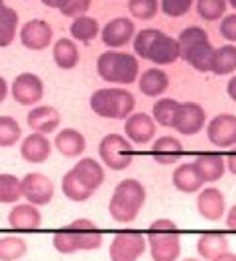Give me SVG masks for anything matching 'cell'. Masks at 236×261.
Segmentation results:
<instances>
[{
    "label": "cell",
    "mask_w": 236,
    "mask_h": 261,
    "mask_svg": "<svg viewBox=\"0 0 236 261\" xmlns=\"http://www.w3.org/2000/svg\"><path fill=\"white\" fill-rule=\"evenodd\" d=\"M136 36V24L132 22L130 18H114L110 20L105 28H103V34L101 39L106 47L110 49H118V47H124L132 41V38Z\"/></svg>",
    "instance_id": "5bb4252c"
},
{
    "label": "cell",
    "mask_w": 236,
    "mask_h": 261,
    "mask_svg": "<svg viewBox=\"0 0 236 261\" xmlns=\"http://www.w3.org/2000/svg\"><path fill=\"white\" fill-rule=\"evenodd\" d=\"M159 8V0H128V10L136 20L154 18Z\"/></svg>",
    "instance_id": "f35d334b"
},
{
    "label": "cell",
    "mask_w": 236,
    "mask_h": 261,
    "mask_svg": "<svg viewBox=\"0 0 236 261\" xmlns=\"http://www.w3.org/2000/svg\"><path fill=\"white\" fill-rule=\"evenodd\" d=\"M69 171L87 189H91L92 193L105 183V169H103V165L95 157H81L77 163H75V167Z\"/></svg>",
    "instance_id": "44dd1931"
},
{
    "label": "cell",
    "mask_w": 236,
    "mask_h": 261,
    "mask_svg": "<svg viewBox=\"0 0 236 261\" xmlns=\"http://www.w3.org/2000/svg\"><path fill=\"white\" fill-rule=\"evenodd\" d=\"M207 138L215 147H234L236 145V116L219 114L207 126Z\"/></svg>",
    "instance_id": "4fadbf2b"
},
{
    "label": "cell",
    "mask_w": 236,
    "mask_h": 261,
    "mask_svg": "<svg viewBox=\"0 0 236 261\" xmlns=\"http://www.w3.org/2000/svg\"><path fill=\"white\" fill-rule=\"evenodd\" d=\"M18 12L14 8L4 6L0 10V49L2 47H8L16 38V32H18Z\"/></svg>",
    "instance_id": "1f68e13d"
},
{
    "label": "cell",
    "mask_w": 236,
    "mask_h": 261,
    "mask_svg": "<svg viewBox=\"0 0 236 261\" xmlns=\"http://www.w3.org/2000/svg\"><path fill=\"white\" fill-rule=\"evenodd\" d=\"M20 187H22V196L26 198V202L38 206V208L50 204L55 195V187H53L52 179L43 173H36V171L24 175V179H20Z\"/></svg>",
    "instance_id": "ba28073f"
},
{
    "label": "cell",
    "mask_w": 236,
    "mask_h": 261,
    "mask_svg": "<svg viewBox=\"0 0 236 261\" xmlns=\"http://www.w3.org/2000/svg\"><path fill=\"white\" fill-rule=\"evenodd\" d=\"M210 71L219 77L230 75L236 71V45H223L215 49L210 59Z\"/></svg>",
    "instance_id": "f1b7e54d"
},
{
    "label": "cell",
    "mask_w": 236,
    "mask_h": 261,
    "mask_svg": "<svg viewBox=\"0 0 236 261\" xmlns=\"http://www.w3.org/2000/svg\"><path fill=\"white\" fill-rule=\"evenodd\" d=\"M215 261H236V253H232V251L228 249L226 253H223L219 259H215Z\"/></svg>",
    "instance_id": "681fc988"
},
{
    "label": "cell",
    "mask_w": 236,
    "mask_h": 261,
    "mask_svg": "<svg viewBox=\"0 0 236 261\" xmlns=\"http://www.w3.org/2000/svg\"><path fill=\"white\" fill-rule=\"evenodd\" d=\"M6 96H8V83L4 77H0V102H4Z\"/></svg>",
    "instance_id": "7dc6e473"
},
{
    "label": "cell",
    "mask_w": 236,
    "mask_h": 261,
    "mask_svg": "<svg viewBox=\"0 0 236 261\" xmlns=\"http://www.w3.org/2000/svg\"><path fill=\"white\" fill-rule=\"evenodd\" d=\"M226 94L236 102V75L228 81V85H226Z\"/></svg>",
    "instance_id": "bcb514c9"
},
{
    "label": "cell",
    "mask_w": 236,
    "mask_h": 261,
    "mask_svg": "<svg viewBox=\"0 0 236 261\" xmlns=\"http://www.w3.org/2000/svg\"><path fill=\"white\" fill-rule=\"evenodd\" d=\"M97 75L112 85H132L140 77V63L134 53L108 49L97 57Z\"/></svg>",
    "instance_id": "3957f363"
},
{
    "label": "cell",
    "mask_w": 236,
    "mask_h": 261,
    "mask_svg": "<svg viewBox=\"0 0 236 261\" xmlns=\"http://www.w3.org/2000/svg\"><path fill=\"white\" fill-rule=\"evenodd\" d=\"M61 191L73 202H85V200H89L95 195L91 189H87L79 179H75V175L71 171H67L63 175V179H61Z\"/></svg>",
    "instance_id": "836d02e7"
},
{
    "label": "cell",
    "mask_w": 236,
    "mask_h": 261,
    "mask_svg": "<svg viewBox=\"0 0 236 261\" xmlns=\"http://www.w3.org/2000/svg\"><path fill=\"white\" fill-rule=\"evenodd\" d=\"M26 124L28 128L32 132H39V134H52L59 128L61 124V114L55 106L50 105H39L34 106L30 112H28L26 118Z\"/></svg>",
    "instance_id": "2e32d148"
},
{
    "label": "cell",
    "mask_w": 236,
    "mask_h": 261,
    "mask_svg": "<svg viewBox=\"0 0 236 261\" xmlns=\"http://www.w3.org/2000/svg\"><path fill=\"white\" fill-rule=\"evenodd\" d=\"M91 2L92 0H65L59 10L67 18H79L87 14V10L91 8Z\"/></svg>",
    "instance_id": "b9f144b4"
},
{
    "label": "cell",
    "mask_w": 236,
    "mask_h": 261,
    "mask_svg": "<svg viewBox=\"0 0 236 261\" xmlns=\"http://www.w3.org/2000/svg\"><path fill=\"white\" fill-rule=\"evenodd\" d=\"M52 39H53L52 26L45 20H41V18L30 20L20 30V41H22V45L26 49H30V51H43L45 47L52 45Z\"/></svg>",
    "instance_id": "30bf717a"
},
{
    "label": "cell",
    "mask_w": 236,
    "mask_h": 261,
    "mask_svg": "<svg viewBox=\"0 0 236 261\" xmlns=\"http://www.w3.org/2000/svg\"><path fill=\"white\" fill-rule=\"evenodd\" d=\"M152 157L159 165H171L177 163L183 157V145L175 136H163L157 138L152 145Z\"/></svg>",
    "instance_id": "cb8c5ba5"
},
{
    "label": "cell",
    "mask_w": 236,
    "mask_h": 261,
    "mask_svg": "<svg viewBox=\"0 0 236 261\" xmlns=\"http://www.w3.org/2000/svg\"><path fill=\"white\" fill-rule=\"evenodd\" d=\"M99 157L108 169L124 171L134 159V147L120 134H106L99 144Z\"/></svg>",
    "instance_id": "8992f818"
},
{
    "label": "cell",
    "mask_w": 236,
    "mask_h": 261,
    "mask_svg": "<svg viewBox=\"0 0 236 261\" xmlns=\"http://www.w3.org/2000/svg\"><path fill=\"white\" fill-rule=\"evenodd\" d=\"M41 212L38 206L24 202V204H14V208L8 212V226L18 232H34L41 226Z\"/></svg>",
    "instance_id": "d6986e66"
},
{
    "label": "cell",
    "mask_w": 236,
    "mask_h": 261,
    "mask_svg": "<svg viewBox=\"0 0 236 261\" xmlns=\"http://www.w3.org/2000/svg\"><path fill=\"white\" fill-rule=\"evenodd\" d=\"M226 226H228V230L236 232V204L228 210V214H226Z\"/></svg>",
    "instance_id": "f6af8a7d"
},
{
    "label": "cell",
    "mask_w": 236,
    "mask_h": 261,
    "mask_svg": "<svg viewBox=\"0 0 236 261\" xmlns=\"http://www.w3.org/2000/svg\"><path fill=\"white\" fill-rule=\"evenodd\" d=\"M224 165H226V167H228V171H230V173L236 177V145H234V147H230L228 155L224 157Z\"/></svg>",
    "instance_id": "ee69618b"
},
{
    "label": "cell",
    "mask_w": 236,
    "mask_h": 261,
    "mask_svg": "<svg viewBox=\"0 0 236 261\" xmlns=\"http://www.w3.org/2000/svg\"><path fill=\"white\" fill-rule=\"evenodd\" d=\"M55 149L65 157H79L87 149V140L79 130L65 128L55 134Z\"/></svg>",
    "instance_id": "d4e9b609"
},
{
    "label": "cell",
    "mask_w": 236,
    "mask_h": 261,
    "mask_svg": "<svg viewBox=\"0 0 236 261\" xmlns=\"http://www.w3.org/2000/svg\"><path fill=\"white\" fill-rule=\"evenodd\" d=\"M53 61L63 71L75 69L79 63V49L75 41L69 38H59L53 45Z\"/></svg>",
    "instance_id": "4316f807"
},
{
    "label": "cell",
    "mask_w": 236,
    "mask_h": 261,
    "mask_svg": "<svg viewBox=\"0 0 236 261\" xmlns=\"http://www.w3.org/2000/svg\"><path fill=\"white\" fill-rule=\"evenodd\" d=\"M69 32H71V38L77 39V41H83V43H89L92 38L99 36L101 28H99V22L91 18V16H79V18H73L71 26H69Z\"/></svg>",
    "instance_id": "f546056e"
},
{
    "label": "cell",
    "mask_w": 236,
    "mask_h": 261,
    "mask_svg": "<svg viewBox=\"0 0 236 261\" xmlns=\"http://www.w3.org/2000/svg\"><path fill=\"white\" fill-rule=\"evenodd\" d=\"M22 140V126L12 116H0V147H14Z\"/></svg>",
    "instance_id": "d590c367"
},
{
    "label": "cell",
    "mask_w": 236,
    "mask_h": 261,
    "mask_svg": "<svg viewBox=\"0 0 236 261\" xmlns=\"http://www.w3.org/2000/svg\"><path fill=\"white\" fill-rule=\"evenodd\" d=\"M146 202V187L138 179H124L116 185L108 202V212L114 222L130 224L138 218Z\"/></svg>",
    "instance_id": "6da1fadb"
},
{
    "label": "cell",
    "mask_w": 236,
    "mask_h": 261,
    "mask_svg": "<svg viewBox=\"0 0 236 261\" xmlns=\"http://www.w3.org/2000/svg\"><path fill=\"white\" fill-rule=\"evenodd\" d=\"M195 8L203 20L215 22V20H221L226 12V0H197Z\"/></svg>",
    "instance_id": "8d00e7d4"
},
{
    "label": "cell",
    "mask_w": 236,
    "mask_h": 261,
    "mask_svg": "<svg viewBox=\"0 0 236 261\" xmlns=\"http://www.w3.org/2000/svg\"><path fill=\"white\" fill-rule=\"evenodd\" d=\"M207 122L205 108L197 102H179V110L173 120V130H177L183 136H193L203 130Z\"/></svg>",
    "instance_id": "8fae6325"
},
{
    "label": "cell",
    "mask_w": 236,
    "mask_h": 261,
    "mask_svg": "<svg viewBox=\"0 0 236 261\" xmlns=\"http://www.w3.org/2000/svg\"><path fill=\"white\" fill-rule=\"evenodd\" d=\"M191 163L195 165L203 183H215V181L223 179L224 171H226L224 157L221 153H199Z\"/></svg>",
    "instance_id": "7402d4cb"
},
{
    "label": "cell",
    "mask_w": 236,
    "mask_h": 261,
    "mask_svg": "<svg viewBox=\"0 0 236 261\" xmlns=\"http://www.w3.org/2000/svg\"><path fill=\"white\" fill-rule=\"evenodd\" d=\"M179 57L187 61L199 73H209L210 59H213V43L209 39V34L199 26L185 28L179 34Z\"/></svg>",
    "instance_id": "277c9868"
},
{
    "label": "cell",
    "mask_w": 236,
    "mask_h": 261,
    "mask_svg": "<svg viewBox=\"0 0 236 261\" xmlns=\"http://www.w3.org/2000/svg\"><path fill=\"white\" fill-rule=\"evenodd\" d=\"M197 212L209 220V222H217L221 220L226 212V200L224 195L217 189V187H207L201 189L197 195Z\"/></svg>",
    "instance_id": "9a60e30c"
},
{
    "label": "cell",
    "mask_w": 236,
    "mask_h": 261,
    "mask_svg": "<svg viewBox=\"0 0 236 261\" xmlns=\"http://www.w3.org/2000/svg\"><path fill=\"white\" fill-rule=\"evenodd\" d=\"M226 2H228V4H230V6H232V8L236 10V0H226Z\"/></svg>",
    "instance_id": "f907efd6"
},
{
    "label": "cell",
    "mask_w": 236,
    "mask_h": 261,
    "mask_svg": "<svg viewBox=\"0 0 236 261\" xmlns=\"http://www.w3.org/2000/svg\"><path fill=\"white\" fill-rule=\"evenodd\" d=\"M171 179H173V187L179 193H185V195L199 193L203 189V185H205L203 179L199 177V173H197L193 163H181V165H177Z\"/></svg>",
    "instance_id": "484cf974"
},
{
    "label": "cell",
    "mask_w": 236,
    "mask_h": 261,
    "mask_svg": "<svg viewBox=\"0 0 236 261\" xmlns=\"http://www.w3.org/2000/svg\"><path fill=\"white\" fill-rule=\"evenodd\" d=\"M221 36L224 39L236 43V14H228V16L223 18V22H221Z\"/></svg>",
    "instance_id": "7bdbcfd3"
},
{
    "label": "cell",
    "mask_w": 236,
    "mask_h": 261,
    "mask_svg": "<svg viewBox=\"0 0 236 261\" xmlns=\"http://www.w3.org/2000/svg\"><path fill=\"white\" fill-rule=\"evenodd\" d=\"M146 242L154 261H177L181 257V230L170 218H157L152 222Z\"/></svg>",
    "instance_id": "7a4b0ae2"
},
{
    "label": "cell",
    "mask_w": 236,
    "mask_h": 261,
    "mask_svg": "<svg viewBox=\"0 0 236 261\" xmlns=\"http://www.w3.org/2000/svg\"><path fill=\"white\" fill-rule=\"evenodd\" d=\"M136 108V98L128 89L105 87L91 94V110L101 118L126 120Z\"/></svg>",
    "instance_id": "5b68a950"
},
{
    "label": "cell",
    "mask_w": 236,
    "mask_h": 261,
    "mask_svg": "<svg viewBox=\"0 0 236 261\" xmlns=\"http://www.w3.org/2000/svg\"><path fill=\"white\" fill-rule=\"evenodd\" d=\"M146 59L156 63V65H171V63H175L179 59V43H177V39L170 38L163 32H159L154 38V41H152L148 53H146Z\"/></svg>",
    "instance_id": "ac0fdd59"
},
{
    "label": "cell",
    "mask_w": 236,
    "mask_h": 261,
    "mask_svg": "<svg viewBox=\"0 0 236 261\" xmlns=\"http://www.w3.org/2000/svg\"><path fill=\"white\" fill-rule=\"evenodd\" d=\"M20 155L28 163H43L52 155V142L48 140L45 134L32 132L22 140L20 145Z\"/></svg>",
    "instance_id": "ffe728a7"
},
{
    "label": "cell",
    "mask_w": 236,
    "mask_h": 261,
    "mask_svg": "<svg viewBox=\"0 0 236 261\" xmlns=\"http://www.w3.org/2000/svg\"><path fill=\"white\" fill-rule=\"evenodd\" d=\"M168 87H170V77L166 75V71L156 69V67L144 71L142 77H140V91L146 96H152V98L161 96L168 91Z\"/></svg>",
    "instance_id": "83f0119b"
},
{
    "label": "cell",
    "mask_w": 236,
    "mask_h": 261,
    "mask_svg": "<svg viewBox=\"0 0 236 261\" xmlns=\"http://www.w3.org/2000/svg\"><path fill=\"white\" fill-rule=\"evenodd\" d=\"M28 253V244L20 236L0 238V261H20Z\"/></svg>",
    "instance_id": "4dcf8cb0"
},
{
    "label": "cell",
    "mask_w": 236,
    "mask_h": 261,
    "mask_svg": "<svg viewBox=\"0 0 236 261\" xmlns=\"http://www.w3.org/2000/svg\"><path fill=\"white\" fill-rule=\"evenodd\" d=\"M4 6H6V4H4V0H0V10H2Z\"/></svg>",
    "instance_id": "f5cc1de1"
},
{
    "label": "cell",
    "mask_w": 236,
    "mask_h": 261,
    "mask_svg": "<svg viewBox=\"0 0 236 261\" xmlns=\"http://www.w3.org/2000/svg\"><path fill=\"white\" fill-rule=\"evenodd\" d=\"M148 242L142 232L124 230L118 232L110 246H108V257L110 261H138L146 253Z\"/></svg>",
    "instance_id": "52a82bcc"
},
{
    "label": "cell",
    "mask_w": 236,
    "mask_h": 261,
    "mask_svg": "<svg viewBox=\"0 0 236 261\" xmlns=\"http://www.w3.org/2000/svg\"><path fill=\"white\" fill-rule=\"evenodd\" d=\"M181 261H201V259H197V257H187V259H181Z\"/></svg>",
    "instance_id": "816d5d0a"
},
{
    "label": "cell",
    "mask_w": 236,
    "mask_h": 261,
    "mask_svg": "<svg viewBox=\"0 0 236 261\" xmlns=\"http://www.w3.org/2000/svg\"><path fill=\"white\" fill-rule=\"evenodd\" d=\"M45 6H50V8H61V4L65 2V0H41Z\"/></svg>",
    "instance_id": "c3c4849f"
},
{
    "label": "cell",
    "mask_w": 236,
    "mask_h": 261,
    "mask_svg": "<svg viewBox=\"0 0 236 261\" xmlns=\"http://www.w3.org/2000/svg\"><path fill=\"white\" fill-rule=\"evenodd\" d=\"M124 134L130 144H150L156 138V122L146 112H132L124 122Z\"/></svg>",
    "instance_id": "7c38bea8"
},
{
    "label": "cell",
    "mask_w": 236,
    "mask_h": 261,
    "mask_svg": "<svg viewBox=\"0 0 236 261\" xmlns=\"http://www.w3.org/2000/svg\"><path fill=\"white\" fill-rule=\"evenodd\" d=\"M177 110H179V102L175 98H159L152 108V118L156 124H161L163 128H173Z\"/></svg>",
    "instance_id": "d6a6232c"
},
{
    "label": "cell",
    "mask_w": 236,
    "mask_h": 261,
    "mask_svg": "<svg viewBox=\"0 0 236 261\" xmlns=\"http://www.w3.org/2000/svg\"><path fill=\"white\" fill-rule=\"evenodd\" d=\"M157 34H159V30H156V28H146L142 32H138L134 36V51H136V55L146 59V53H148V49H150V45H152V41H154Z\"/></svg>",
    "instance_id": "ab89813d"
},
{
    "label": "cell",
    "mask_w": 236,
    "mask_h": 261,
    "mask_svg": "<svg viewBox=\"0 0 236 261\" xmlns=\"http://www.w3.org/2000/svg\"><path fill=\"white\" fill-rule=\"evenodd\" d=\"M228 251V238L223 232H205L197 240V253L205 261L219 259Z\"/></svg>",
    "instance_id": "603a6c76"
},
{
    "label": "cell",
    "mask_w": 236,
    "mask_h": 261,
    "mask_svg": "<svg viewBox=\"0 0 236 261\" xmlns=\"http://www.w3.org/2000/svg\"><path fill=\"white\" fill-rule=\"evenodd\" d=\"M195 0H161V12L170 18H179L191 10Z\"/></svg>",
    "instance_id": "60d3db41"
},
{
    "label": "cell",
    "mask_w": 236,
    "mask_h": 261,
    "mask_svg": "<svg viewBox=\"0 0 236 261\" xmlns=\"http://www.w3.org/2000/svg\"><path fill=\"white\" fill-rule=\"evenodd\" d=\"M43 92H45L43 81L34 73H20L12 81V87H10L12 98L22 106L38 105L43 98Z\"/></svg>",
    "instance_id": "9c48e42d"
},
{
    "label": "cell",
    "mask_w": 236,
    "mask_h": 261,
    "mask_svg": "<svg viewBox=\"0 0 236 261\" xmlns=\"http://www.w3.org/2000/svg\"><path fill=\"white\" fill-rule=\"evenodd\" d=\"M22 198L20 179L10 173H0V204H16Z\"/></svg>",
    "instance_id": "e575fe53"
},
{
    "label": "cell",
    "mask_w": 236,
    "mask_h": 261,
    "mask_svg": "<svg viewBox=\"0 0 236 261\" xmlns=\"http://www.w3.org/2000/svg\"><path fill=\"white\" fill-rule=\"evenodd\" d=\"M53 248H55V251H59V253H63V255H73V253L79 251L75 236L69 230V226L63 228V230H57V232L53 234Z\"/></svg>",
    "instance_id": "74e56055"
},
{
    "label": "cell",
    "mask_w": 236,
    "mask_h": 261,
    "mask_svg": "<svg viewBox=\"0 0 236 261\" xmlns=\"http://www.w3.org/2000/svg\"><path fill=\"white\" fill-rule=\"evenodd\" d=\"M69 230L75 236L79 251H92L103 246V232L89 218H77L69 224Z\"/></svg>",
    "instance_id": "e0dca14e"
}]
</instances>
